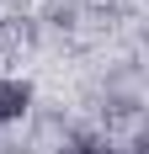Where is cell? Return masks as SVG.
Returning <instances> with one entry per match:
<instances>
[{"label":"cell","mask_w":149,"mask_h":154,"mask_svg":"<svg viewBox=\"0 0 149 154\" xmlns=\"http://www.w3.org/2000/svg\"><path fill=\"white\" fill-rule=\"evenodd\" d=\"M27 85H21V80H0V128L5 122H16V117H21V112H27Z\"/></svg>","instance_id":"obj_1"},{"label":"cell","mask_w":149,"mask_h":154,"mask_svg":"<svg viewBox=\"0 0 149 154\" xmlns=\"http://www.w3.org/2000/svg\"><path fill=\"white\" fill-rule=\"evenodd\" d=\"M64 154H128V149H117V143H106V138H74Z\"/></svg>","instance_id":"obj_2"}]
</instances>
